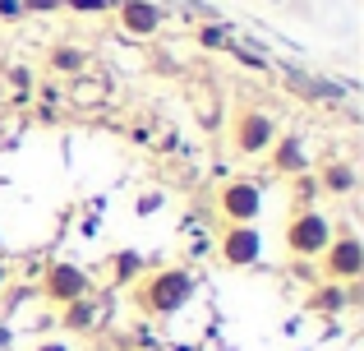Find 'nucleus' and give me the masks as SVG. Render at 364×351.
Masks as SVG:
<instances>
[{
  "label": "nucleus",
  "instance_id": "5701e85b",
  "mask_svg": "<svg viewBox=\"0 0 364 351\" xmlns=\"http://www.w3.org/2000/svg\"><path fill=\"white\" fill-rule=\"evenodd\" d=\"M23 14V0H0V19H18Z\"/></svg>",
  "mask_w": 364,
  "mask_h": 351
},
{
  "label": "nucleus",
  "instance_id": "39448f33",
  "mask_svg": "<svg viewBox=\"0 0 364 351\" xmlns=\"http://www.w3.org/2000/svg\"><path fill=\"white\" fill-rule=\"evenodd\" d=\"M282 88L291 93L295 102H304V107H346V83H337V79H328V74H318V70H304V65H282Z\"/></svg>",
  "mask_w": 364,
  "mask_h": 351
},
{
  "label": "nucleus",
  "instance_id": "393cba45",
  "mask_svg": "<svg viewBox=\"0 0 364 351\" xmlns=\"http://www.w3.org/2000/svg\"><path fill=\"white\" fill-rule=\"evenodd\" d=\"M14 347V328H9V319H0V351Z\"/></svg>",
  "mask_w": 364,
  "mask_h": 351
},
{
  "label": "nucleus",
  "instance_id": "0eeeda50",
  "mask_svg": "<svg viewBox=\"0 0 364 351\" xmlns=\"http://www.w3.org/2000/svg\"><path fill=\"white\" fill-rule=\"evenodd\" d=\"M88 291H97V287H92V273L83 268V263L55 259V263H46V273H42V287H37V296H42L51 310H65L70 300L88 296Z\"/></svg>",
  "mask_w": 364,
  "mask_h": 351
},
{
  "label": "nucleus",
  "instance_id": "ddd939ff",
  "mask_svg": "<svg viewBox=\"0 0 364 351\" xmlns=\"http://www.w3.org/2000/svg\"><path fill=\"white\" fill-rule=\"evenodd\" d=\"M360 305V282H346V287H337V282H314L309 296H304V310L309 315H323V319H337L341 310Z\"/></svg>",
  "mask_w": 364,
  "mask_h": 351
},
{
  "label": "nucleus",
  "instance_id": "9d476101",
  "mask_svg": "<svg viewBox=\"0 0 364 351\" xmlns=\"http://www.w3.org/2000/svg\"><path fill=\"white\" fill-rule=\"evenodd\" d=\"M263 162H267V172H272V176H282V180L314 172L309 139H304L300 130H286V135H277V139H272V148L263 153Z\"/></svg>",
  "mask_w": 364,
  "mask_h": 351
},
{
  "label": "nucleus",
  "instance_id": "f3484780",
  "mask_svg": "<svg viewBox=\"0 0 364 351\" xmlns=\"http://www.w3.org/2000/svg\"><path fill=\"white\" fill-rule=\"evenodd\" d=\"M194 42L203 46V51H231V42H235V33H231V23H198L194 28Z\"/></svg>",
  "mask_w": 364,
  "mask_h": 351
},
{
  "label": "nucleus",
  "instance_id": "b1692460",
  "mask_svg": "<svg viewBox=\"0 0 364 351\" xmlns=\"http://www.w3.org/2000/svg\"><path fill=\"white\" fill-rule=\"evenodd\" d=\"M33 351H74V347L65 342V337H46V342H37Z\"/></svg>",
  "mask_w": 364,
  "mask_h": 351
},
{
  "label": "nucleus",
  "instance_id": "a878e982",
  "mask_svg": "<svg viewBox=\"0 0 364 351\" xmlns=\"http://www.w3.org/2000/svg\"><path fill=\"white\" fill-rule=\"evenodd\" d=\"M176 148H180V135H166V139L157 144V153H176Z\"/></svg>",
  "mask_w": 364,
  "mask_h": 351
},
{
  "label": "nucleus",
  "instance_id": "f8f14e48",
  "mask_svg": "<svg viewBox=\"0 0 364 351\" xmlns=\"http://www.w3.org/2000/svg\"><path fill=\"white\" fill-rule=\"evenodd\" d=\"M314 180H318L323 199H350L360 189V167H355V157H323L314 167Z\"/></svg>",
  "mask_w": 364,
  "mask_h": 351
},
{
  "label": "nucleus",
  "instance_id": "4468645a",
  "mask_svg": "<svg viewBox=\"0 0 364 351\" xmlns=\"http://www.w3.org/2000/svg\"><path fill=\"white\" fill-rule=\"evenodd\" d=\"M46 70L55 79H74V74H88L92 70V51L88 46H74V42H55L46 51Z\"/></svg>",
  "mask_w": 364,
  "mask_h": 351
},
{
  "label": "nucleus",
  "instance_id": "2eb2a0df",
  "mask_svg": "<svg viewBox=\"0 0 364 351\" xmlns=\"http://www.w3.org/2000/svg\"><path fill=\"white\" fill-rule=\"evenodd\" d=\"M111 98V79H102V74H74L70 79V107L79 111H92V107H107Z\"/></svg>",
  "mask_w": 364,
  "mask_h": 351
},
{
  "label": "nucleus",
  "instance_id": "6ab92c4d",
  "mask_svg": "<svg viewBox=\"0 0 364 351\" xmlns=\"http://www.w3.org/2000/svg\"><path fill=\"white\" fill-rule=\"evenodd\" d=\"M231 56H235V61L245 65V70H254V74H267V70H272V61H267L263 51H254V46H245L240 37H235V42H231Z\"/></svg>",
  "mask_w": 364,
  "mask_h": 351
},
{
  "label": "nucleus",
  "instance_id": "7ed1b4c3",
  "mask_svg": "<svg viewBox=\"0 0 364 351\" xmlns=\"http://www.w3.org/2000/svg\"><path fill=\"white\" fill-rule=\"evenodd\" d=\"M360 278H364V241L350 222H332V241L318 254V282L346 287V282H360Z\"/></svg>",
  "mask_w": 364,
  "mask_h": 351
},
{
  "label": "nucleus",
  "instance_id": "f257e3e1",
  "mask_svg": "<svg viewBox=\"0 0 364 351\" xmlns=\"http://www.w3.org/2000/svg\"><path fill=\"white\" fill-rule=\"evenodd\" d=\"M194 291H198V282H194L189 268H180V263H157V268H148L129 287V300H134V310L148 315V319H171L194 300Z\"/></svg>",
  "mask_w": 364,
  "mask_h": 351
},
{
  "label": "nucleus",
  "instance_id": "412c9836",
  "mask_svg": "<svg viewBox=\"0 0 364 351\" xmlns=\"http://www.w3.org/2000/svg\"><path fill=\"white\" fill-rule=\"evenodd\" d=\"M65 9H74V14H111L116 9V0H60Z\"/></svg>",
  "mask_w": 364,
  "mask_h": 351
},
{
  "label": "nucleus",
  "instance_id": "f03ea898",
  "mask_svg": "<svg viewBox=\"0 0 364 351\" xmlns=\"http://www.w3.org/2000/svg\"><path fill=\"white\" fill-rule=\"evenodd\" d=\"M277 135H282L277 116L267 107H258V102H240L231 111V125H226V139H231L235 157H263Z\"/></svg>",
  "mask_w": 364,
  "mask_h": 351
},
{
  "label": "nucleus",
  "instance_id": "1a4fd4ad",
  "mask_svg": "<svg viewBox=\"0 0 364 351\" xmlns=\"http://www.w3.org/2000/svg\"><path fill=\"white\" fill-rule=\"evenodd\" d=\"M111 14H116L120 37H129V42H157L161 23H166V9L157 0H116Z\"/></svg>",
  "mask_w": 364,
  "mask_h": 351
},
{
  "label": "nucleus",
  "instance_id": "4be33fe9",
  "mask_svg": "<svg viewBox=\"0 0 364 351\" xmlns=\"http://www.w3.org/2000/svg\"><path fill=\"white\" fill-rule=\"evenodd\" d=\"M161 204H166V194H161V189H148V194H139V204H134V213H139V217H148V213H157Z\"/></svg>",
  "mask_w": 364,
  "mask_h": 351
},
{
  "label": "nucleus",
  "instance_id": "dca6fc26",
  "mask_svg": "<svg viewBox=\"0 0 364 351\" xmlns=\"http://www.w3.org/2000/svg\"><path fill=\"white\" fill-rule=\"evenodd\" d=\"M148 273V259L139 250H116L111 254V287H134Z\"/></svg>",
  "mask_w": 364,
  "mask_h": 351
},
{
  "label": "nucleus",
  "instance_id": "20e7f679",
  "mask_svg": "<svg viewBox=\"0 0 364 351\" xmlns=\"http://www.w3.org/2000/svg\"><path fill=\"white\" fill-rule=\"evenodd\" d=\"M332 222L337 217H328L318 204L314 208H291L286 213V226H282V245L291 259H318L323 250H328L332 241Z\"/></svg>",
  "mask_w": 364,
  "mask_h": 351
},
{
  "label": "nucleus",
  "instance_id": "a211bd4d",
  "mask_svg": "<svg viewBox=\"0 0 364 351\" xmlns=\"http://www.w3.org/2000/svg\"><path fill=\"white\" fill-rule=\"evenodd\" d=\"M286 185H291V208H314V204L323 199V194H318V180H314V172L291 176Z\"/></svg>",
  "mask_w": 364,
  "mask_h": 351
},
{
  "label": "nucleus",
  "instance_id": "aec40b11",
  "mask_svg": "<svg viewBox=\"0 0 364 351\" xmlns=\"http://www.w3.org/2000/svg\"><path fill=\"white\" fill-rule=\"evenodd\" d=\"M5 83L18 93V102H23L28 93H33V83H37V79H33V70H28V65H5Z\"/></svg>",
  "mask_w": 364,
  "mask_h": 351
},
{
  "label": "nucleus",
  "instance_id": "6e6552de",
  "mask_svg": "<svg viewBox=\"0 0 364 351\" xmlns=\"http://www.w3.org/2000/svg\"><path fill=\"white\" fill-rule=\"evenodd\" d=\"M217 259L226 268H258L263 263V236L254 222H222L217 231Z\"/></svg>",
  "mask_w": 364,
  "mask_h": 351
},
{
  "label": "nucleus",
  "instance_id": "423d86ee",
  "mask_svg": "<svg viewBox=\"0 0 364 351\" xmlns=\"http://www.w3.org/2000/svg\"><path fill=\"white\" fill-rule=\"evenodd\" d=\"M213 204H217V213H222V222H254L258 226V217H263V180H254V176L222 180Z\"/></svg>",
  "mask_w": 364,
  "mask_h": 351
},
{
  "label": "nucleus",
  "instance_id": "9b49d317",
  "mask_svg": "<svg viewBox=\"0 0 364 351\" xmlns=\"http://www.w3.org/2000/svg\"><path fill=\"white\" fill-rule=\"evenodd\" d=\"M107 315H111V296H107V291H88V296L70 300L65 310H55L60 328H65V333H79V337L97 333V328H102V319H107Z\"/></svg>",
  "mask_w": 364,
  "mask_h": 351
}]
</instances>
